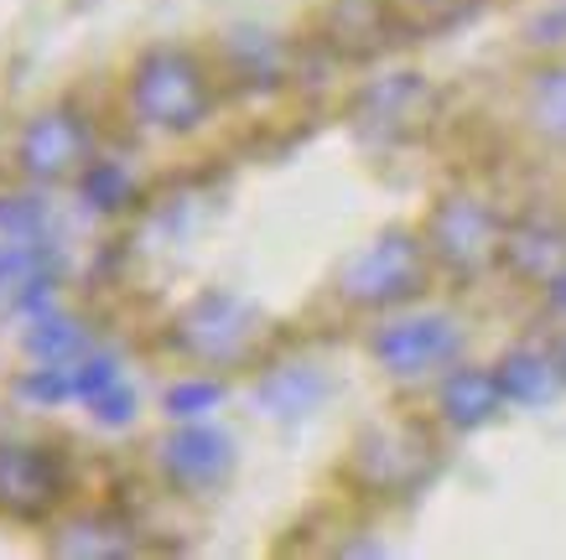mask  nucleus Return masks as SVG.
Here are the masks:
<instances>
[{"mask_svg":"<svg viewBox=\"0 0 566 560\" xmlns=\"http://www.w3.org/2000/svg\"><path fill=\"white\" fill-rule=\"evenodd\" d=\"M136 104L156 119V125L182 130V125H198V119H203L208 84H203V73H198L192 57H182V52H156L136 78Z\"/></svg>","mask_w":566,"mask_h":560,"instance_id":"f257e3e1","label":"nucleus"},{"mask_svg":"<svg viewBox=\"0 0 566 560\" xmlns=\"http://www.w3.org/2000/svg\"><path fill=\"white\" fill-rule=\"evenodd\" d=\"M344 290L359 306H385L421 290V250L406 234H385L344 271Z\"/></svg>","mask_w":566,"mask_h":560,"instance_id":"f03ea898","label":"nucleus"},{"mask_svg":"<svg viewBox=\"0 0 566 560\" xmlns=\"http://www.w3.org/2000/svg\"><path fill=\"white\" fill-rule=\"evenodd\" d=\"M431 250L458 265V271H473L499 250V223L489 208L468 203V198H452V203L437 208V223H431Z\"/></svg>","mask_w":566,"mask_h":560,"instance_id":"7ed1b4c3","label":"nucleus"},{"mask_svg":"<svg viewBox=\"0 0 566 560\" xmlns=\"http://www.w3.org/2000/svg\"><path fill=\"white\" fill-rule=\"evenodd\" d=\"M57 488H63V477L42 452H32V446H6L0 452V509L6 514L36 519L42 509L57 504Z\"/></svg>","mask_w":566,"mask_h":560,"instance_id":"20e7f679","label":"nucleus"},{"mask_svg":"<svg viewBox=\"0 0 566 560\" xmlns=\"http://www.w3.org/2000/svg\"><path fill=\"white\" fill-rule=\"evenodd\" d=\"M375 353L385 358L395 373H427L458 353V332H452V323H442V317H421V323H400V327H390V332H379Z\"/></svg>","mask_w":566,"mask_h":560,"instance_id":"39448f33","label":"nucleus"},{"mask_svg":"<svg viewBox=\"0 0 566 560\" xmlns=\"http://www.w3.org/2000/svg\"><path fill=\"white\" fill-rule=\"evenodd\" d=\"M499 400H504V384H499L494 373H473V369H463V373H452L442 384V415L452 425H479V421H489L499 410Z\"/></svg>","mask_w":566,"mask_h":560,"instance_id":"423d86ee","label":"nucleus"},{"mask_svg":"<svg viewBox=\"0 0 566 560\" xmlns=\"http://www.w3.org/2000/svg\"><path fill=\"white\" fill-rule=\"evenodd\" d=\"M479 11V0H390L385 6V21L400 27V32H416V36H437L447 27H458Z\"/></svg>","mask_w":566,"mask_h":560,"instance_id":"0eeeda50","label":"nucleus"},{"mask_svg":"<svg viewBox=\"0 0 566 560\" xmlns=\"http://www.w3.org/2000/svg\"><path fill=\"white\" fill-rule=\"evenodd\" d=\"M229 467V442L213 436V431H188L172 442V473L188 477V483H208Z\"/></svg>","mask_w":566,"mask_h":560,"instance_id":"6e6552de","label":"nucleus"},{"mask_svg":"<svg viewBox=\"0 0 566 560\" xmlns=\"http://www.w3.org/2000/svg\"><path fill=\"white\" fill-rule=\"evenodd\" d=\"M78 156V130L73 119L52 115V119H36L32 136H27V167L32 171H63Z\"/></svg>","mask_w":566,"mask_h":560,"instance_id":"1a4fd4ad","label":"nucleus"},{"mask_svg":"<svg viewBox=\"0 0 566 560\" xmlns=\"http://www.w3.org/2000/svg\"><path fill=\"white\" fill-rule=\"evenodd\" d=\"M556 363L551 358H535V353H520L504 363V373H499V384H504V394L510 400H520V405H535V400H546L551 390H556Z\"/></svg>","mask_w":566,"mask_h":560,"instance_id":"9d476101","label":"nucleus"},{"mask_svg":"<svg viewBox=\"0 0 566 560\" xmlns=\"http://www.w3.org/2000/svg\"><path fill=\"white\" fill-rule=\"evenodd\" d=\"M323 394V379L317 373H302V369H286V373H271L260 384V400L275 410V415H302Z\"/></svg>","mask_w":566,"mask_h":560,"instance_id":"9b49d317","label":"nucleus"},{"mask_svg":"<svg viewBox=\"0 0 566 560\" xmlns=\"http://www.w3.org/2000/svg\"><path fill=\"white\" fill-rule=\"evenodd\" d=\"M531 115H535V125H541L551 140H566V68L541 73L535 99H531Z\"/></svg>","mask_w":566,"mask_h":560,"instance_id":"f8f14e48","label":"nucleus"},{"mask_svg":"<svg viewBox=\"0 0 566 560\" xmlns=\"http://www.w3.org/2000/svg\"><path fill=\"white\" fill-rule=\"evenodd\" d=\"M219 390L213 384H188V390H172V410L177 415H198V405H213Z\"/></svg>","mask_w":566,"mask_h":560,"instance_id":"ddd939ff","label":"nucleus"},{"mask_svg":"<svg viewBox=\"0 0 566 560\" xmlns=\"http://www.w3.org/2000/svg\"><path fill=\"white\" fill-rule=\"evenodd\" d=\"M531 36H535V42H566V6H562V11H551V17L535 21Z\"/></svg>","mask_w":566,"mask_h":560,"instance_id":"4468645a","label":"nucleus"},{"mask_svg":"<svg viewBox=\"0 0 566 560\" xmlns=\"http://www.w3.org/2000/svg\"><path fill=\"white\" fill-rule=\"evenodd\" d=\"M556 302L566 306V275H562V281H556Z\"/></svg>","mask_w":566,"mask_h":560,"instance_id":"2eb2a0df","label":"nucleus"},{"mask_svg":"<svg viewBox=\"0 0 566 560\" xmlns=\"http://www.w3.org/2000/svg\"><path fill=\"white\" fill-rule=\"evenodd\" d=\"M562 369H566V353H562Z\"/></svg>","mask_w":566,"mask_h":560,"instance_id":"dca6fc26","label":"nucleus"}]
</instances>
